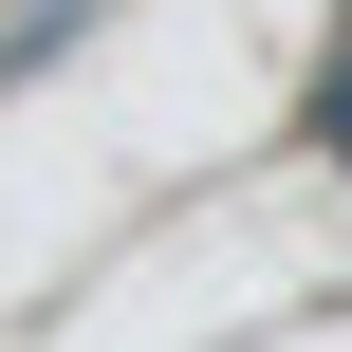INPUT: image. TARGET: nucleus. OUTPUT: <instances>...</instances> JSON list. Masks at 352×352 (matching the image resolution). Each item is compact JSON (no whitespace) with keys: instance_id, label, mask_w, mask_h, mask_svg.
<instances>
[{"instance_id":"nucleus-1","label":"nucleus","mask_w":352,"mask_h":352,"mask_svg":"<svg viewBox=\"0 0 352 352\" xmlns=\"http://www.w3.org/2000/svg\"><path fill=\"white\" fill-rule=\"evenodd\" d=\"M316 148H334V167H352V74H334V93H316Z\"/></svg>"}]
</instances>
